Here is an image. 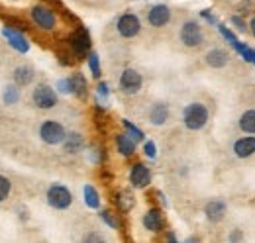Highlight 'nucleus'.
I'll return each mask as SVG.
<instances>
[{"label":"nucleus","instance_id":"nucleus-19","mask_svg":"<svg viewBox=\"0 0 255 243\" xmlns=\"http://www.w3.org/2000/svg\"><path fill=\"white\" fill-rule=\"evenodd\" d=\"M206 63L210 67H214V69H222V67L228 65V53L224 49H210L206 53Z\"/></svg>","mask_w":255,"mask_h":243},{"label":"nucleus","instance_id":"nucleus-2","mask_svg":"<svg viewBox=\"0 0 255 243\" xmlns=\"http://www.w3.org/2000/svg\"><path fill=\"white\" fill-rule=\"evenodd\" d=\"M39 137H41V141L47 143V145H57V143H63L65 141L67 131H65V127L59 122L47 120V122H43L41 127H39Z\"/></svg>","mask_w":255,"mask_h":243},{"label":"nucleus","instance_id":"nucleus-28","mask_svg":"<svg viewBox=\"0 0 255 243\" xmlns=\"http://www.w3.org/2000/svg\"><path fill=\"white\" fill-rule=\"evenodd\" d=\"M89 69H91L95 79L100 77V63H98V55H96L95 51H89Z\"/></svg>","mask_w":255,"mask_h":243},{"label":"nucleus","instance_id":"nucleus-4","mask_svg":"<svg viewBox=\"0 0 255 243\" xmlns=\"http://www.w3.org/2000/svg\"><path fill=\"white\" fill-rule=\"evenodd\" d=\"M32 98L33 104L37 108H43V110H49V108H53L57 104V94L47 85H37L32 92Z\"/></svg>","mask_w":255,"mask_h":243},{"label":"nucleus","instance_id":"nucleus-3","mask_svg":"<svg viewBox=\"0 0 255 243\" xmlns=\"http://www.w3.org/2000/svg\"><path fill=\"white\" fill-rule=\"evenodd\" d=\"M47 202H49V206H53L57 210H65V208L71 206L73 194L63 184H51L49 190H47Z\"/></svg>","mask_w":255,"mask_h":243},{"label":"nucleus","instance_id":"nucleus-5","mask_svg":"<svg viewBox=\"0 0 255 243\" xmlns=\"http://www.w3.org/2000/svg\"><path fill=\"white\" fill-rule=\"evenodd\" d=\"M32 20L35 22L37 28H41V30H45V31H51L55 28V24H57L55 14H53L49 8H45V6H33Z\"/></svg>","mask_w":255,"mask_h":243},{"label":"nucleus","instance_id":"nucleus-38","mask_svg":"<svg viewBox=\"0 0 255 243\" xmlns=\"http://www.w3.org/2000/svg\"><path fill=\"white\" fill-rule=\"evenodd\" d=\"M167 240H169V242H177V238H175L173 234H169V236H167Z\"/></svg>","mask_w":255,"mask_h":243},{"label":"nucleus","instance_id":"nucleus-8","mask_svg":"<svg viewBox=\"0 0 255 243\" xmlns=\"http://www.w3.org/2000/svg\"><path fill=\"white\" fill-rule=\"evenodd\" d=\"M141 85H143V79L135 69H126L120 77V89L126 94H135L141 89Z\"/></svg>","mask_w":255,"mask_h":243},{"label":"nucleus","instance_id":"nucleus-36","mask_svg":"<svg viewBox=\"0 0 255 243\" xmlns=\"http://www.w3.org/2000/svg\"><path fill=\"white\" fill-rule=\"evenodd\" d=\"M202 18H206L210 24H218V20H216V18H214V16H212L208 10H204V12H202Z\"/></svg>","mask_w":255,"mask_h":243},{"label":"nucleus","instance_id":"nucleus-34","mask_svg":"<svg viewBox=\"0 0 255 243\" xmlns=\"http://www.w3.org/2000/svg\"><path fill=\"white\" fill-rule=\"evenodd\" d=\"M96 94H98V98H106L108 96V85L106 83H100L96 87Z\"/></svg>","mask_w":255,"mask_h":243},{"label":"nucleus","instance_id":"nucleus-37","mask_svg":"<svg viewBox=\"0 0 255 243\" xmlns=\"http://www.w3.org/2000/svg\"><path fill=\"white\" fill-rule=\"evenodd\" d=\"M104 238L102 236H96V234H89V236H85V242H102Z\"/></svg>","mask_w":255,"mask_h":243},{"label":"nucleus","instance_id":"nucleus-11","mask_svg":"<svg viewBox=\"0 0 255 243\" xmlns=\"http://www.w3.org/2000/svg\"><path fill=\"white\" fill-rule=\"evenodd\" d=\"M147 20H149V24H151L153 28H163V26H167L169 20H171V10H169L165 4H157V6H153V8L149 10Z\"/></svg>","mask_w":255,"mask_h":243},{"label":"nucleus","instance_id":"nucleus-16","mask_svg":"<svg viewBox=\"0 0 255 243\" xmlns=\"http://www.w3.org/2000/svg\"><path fill=\"white\" fill-rule=\"evenodd\" d=\"M167 118H169V106L165 102H157V104L151 106V110H149V122L153 125H163L167 122Z\"/></svg>","mask_w":255,"mask_h":243},{"label":"nucleus","instance_id":"nucleus-31","mask_svg":"<svg viewBox=\"0 0 255 243\" xmlns=\"http://www.w3.org/2000/svg\"><path fill=\"white\" fill-rule=\"evenodd\" d=\"M100 218H102V222H104V224H108L110 228H118V220L114 218V214L112 212L102 210V212H100Z\"/></svg>","mask_w":255,"mask_h":243},{"label":"nucleus","instance_id":"nucleus-24","mask_svg":"<svg viewBox=\"0 0 255 243\" xmlns=\"http://www.w3.org/2000/svg\"><path fill=\"white\" fill-rule=\"evenodd\" d=\"M116 204H118V208H120L122 212H129V210L133 208V196H131L128 190H120V192L116 194Z\"/></svg>","mask_w":255,"mask_h":243},{"label":"nucleus","instance_id":"nucleus-6","mask_svg":"<svg viewBox=\"0 0 255 243\" xmlns=\"http://www.w3.org/2000/svg\"><path fill=\"white\" fill-rule=\"evenodd\" d=\"M116 28L122 37H135L141 30V22L135 14H124V16H120Z\"/></svg>","mask_w":255,"mask_h":243},{"label":"nucleus","instance_id":"nucleus-22","mask_svg":"<svg viewBox=\"0 0 255 243\" xmlns=\"http://www.w3.org/2000/svg\"><path fill=\"white\" fill-rule=\"evenodd\" d=\"M83 196H85V204L89 206V208H98L100 206V196H98V192H96L95 186H91V184H85V188H83Z\"/></svg>","mask_w":255,"mask_h":243},{"label":"nucleus","instance_id":"nucleus-26","mask_svg":"<svg viewBox=\"0 0 255 243\" xmlns=\"http://www.w3.org/2000/svg\"><path fill=\"white\" fill-rule=\"evenodd\" d=\"M18 100H20V89L14 87V85H8L4 89V102L6 104H16Z\"/></svg>","mask_w":255,"mask_h":243},{"label":"nucleus","instance_id":"nucleus-18","mask_svg":"<svg viewBox=\"0 0 255 243\" xmlns=\"http://www.w3.org/2000/svg\"><path fill=\"white\" fill-rule=\"evenodd\" d=\"M116 147L124 157H131L135 153V141L128 133H118L116 135Z\"/></svg>","mask_w":255,"mask_h":243},{"label":"nucleus","instance_id":"nucleus-10","mask_svg":"<svg viewBox=\"0 0 255 243\" xmlns=\"http://www.w3.org/2000/svg\"><path fill=\"white\" fill-rule=\"evenodd\" d=\"M2 35L8 39V43H10L16 51H20V53H28V51H30V43H28V39L22 35V31L12 30V28H4V30H2Z\"/></svg>","mask_w":255,"mask_h":243},{"label":"nucleus","instance_id":"nucleus-32","mask_svg":"<svg viewBox=\"0 0 255 243\" xmlns=\"http://www.w3.org/2000/svg\"><path fill=\"white\" fill-rule=\"evenodd\" d=\"M57 89L63 92V94H71V92H73L71 79H61V81H57Z\"/></svg>","mask_w":255,"mask_h":243},{"label":"nucleus","instance_id":"nucleus-27","mask_svg":"<svg viewBox=\"0 0 255 243\" xmlns=\"http://www.w3.org/2000/svg\"><path fill=\"white\" fill-rule=\"evenodd\" d=\"M234 49H236V51L242 55V59H244V61H250V63H254V65H255V51H254V49H250L248 45H244V43H240V41L234 45Z\"/></svg>","mask_w":255,"mask_h":243},{"label":"nucleus","instance_id":"nucleus-9","mask_svg":"<svg viewBox=\"0 0 255 243\" xmlns=\"http://www.w3.org/2000/svg\"><path fill=\"white\" fill-rule=\"evenodd\" d=\"M129 182L135 188H145L151 182V171H149V167H145L143 163H135L131 167V171H129Z\"/></svg>","mask_w":255,"mask_h":243},{"label":"nucleus","instance_id":"nucleus-33","mask_svg":"<svg viewBox=\"0 0 255 243\" xmlns=\"http://www.w3.org/2000/svg\"><path fill=\"white\" fill-rule=\"evenodd\" d=\"M143 153H145L149 159H155V157H157V147H155V143H153V141H145Z\"/></svg>","mask_w":255,"mask_h":243},{"label":"nucleus","instance_id":"nucleus-30","mask_svg":"<svg viewBox=\"0 0 255 243\" xmlns=\"http://www.w3.org/2000/svg\"><path fill=\"white\" fill-rule=\"evenodd\" d=\"M218 30H220V33L224 35V39H226V41H228V43H230L232 47H234V45L238 43V37H236V35H234L232 31L228 30L226 26H222V24H218Z\"/></svg>","mask_w":255,"mask_h":243},{"label":"nucleus","instance_id":"nucleus-1","mask_svg":"<svg viewBox=\"0 0 255 243\" xmlns=\"http://www.w3.org/2000/svg\"><path fill=\"white\" fill-rule=\"evenodd\" d=\"M183 122L191 131H198L206 125L208 122V110L204 104L200 102H191L185 110H183Z\"/></svg>","mask_w":255,"mask_h":243},{"label":"nucleus","instance_id":"nucleus-23","mask_svg":"<svg viewBox=\"0 0 255 243\" xmlns=\"http://www.w3.org/2000/svg\"><path fill=\"white\" fill-rule=\"evenodd\" d=\"M71 85H73V94H77L79 98H85L87 96V81L81 73H75L71 77Z\"/></svg>","mask_w":255,"mask_h":243},{"label":"nucleus","instance_id":"nucleus-13","mask_svg":"<svg viewBox=\"0 0 255 243\" xmlns=\"http://www.w3.org/2000/svg\"><path fill=\"white\" fill-rule=\"evenodd\" d=\"M143 226L149 232H161L163 230V214L157 208H151L149 212H145L143 216Z\"/></svg>","mask_w":255,"mask_h":243},{"label":"nucleus","instance_id":"nucleus-25","mask_svg":"<svg viewBox=\"0 0 255 243\" xmlns=\"http://www.w3.org/2000/svg\"><path fill=\"white\" fill-rule=\"evenodd\" d=\"M122 123H124V127H126L128 135H129V137H131L135 143H137V141H143V137H145V135H143V131H141L139 127H135V125H133L129 120H124Z\"/></svg>","mask_w":255,"mask_h":243},{"label":"nucleus","instance_id":"nucleus-17","mask_svg":"<svg viewBox=\"0 0 255 243\" xmlns=\"http://www.w3.org/2000/svg\"><path fill=\"white\" fill-rule=\"evenodd\" d=\"M33 69L30 65H22V67H16V71H14V81H16V85L18 87H28L30 83L33 81Z\"/></svg>","mask_w":255,"mask_h":243},{"label":"nucleus","instance_id":"nucleus-39","mask_svg":"<svg viewBox=\"0 0 255 243\" xmlns=\"http://www.w3.org/2000/svg\"><path fill=\"white\" fill-rule=\"evenodd\" d=\"M252 31H254V35H255V18L252 20Z\"/></svg>","mask_w":255,"mask_h":243},{"label":"nucleus","instance_id":"nucleus-20","mask_svg":"<svg viewBox=\"0 0 255 243\" xmlns=\"http://www.w3.org/2000/svg\"><path fill=\"white\" fill-rule=\"evenodd\" d=\"M65 151L69 153H77L83 149V145H85V141H83V137H81V133H67V137H65Z\"/></svg>","mask_w":255,"mask_h":243},{"label":"nucleus","instance_id":"nucleus-7","mask_svg":"<svg viewBox=\"0 0 255 243\" xmlns=\"http://www.w3.org/2000/svg\"><path fill=\"white\" fill-rule=\"evenodd\" d=\"M202 39H204V35H202V30H200V26H198L196 22H187V24H183V28H181V41H183L187 47H196V45H200Z\"/></svg>","mask_w":255,"mask_h":243},{"label":"nucleus","instance_id":"nucleus-14","mask_svg":"<svg viewBox=\"0 0 255 243\" xmlns=\"http://www.w3.org/2000/svg\"><path fill=\"white\" fill-rule=\"evenodd\" d=\"M204 214L210 222H220L224 216H226V204L222 200H210L206 206H204Z\"/></svg>","mask_w":255,"mask_h":243},{"label":"nucleus","instance_id":"nucleus-12","mask_svg":"<svg viewBox=\"0 0 255 243\" xmlns=\"http://www.w3.org/2000/svg\"><path fill=\"white\" fill-rule=\"evenodd\" d=\"M69 41H71V47H73V51L77 55H85L91 49V35H89L87 30H77L71 35Z\"/></svg>","mask_w":255,"mask_h":243},{"label":"nucleus","instance_id":"nucleus-21","mask_svg":"<svg viewBox=\"0 0 255 243\" xmlns=\"http://www.w3.org/2000/svg\"><path fill=\"white\" fill-rule=\"evenodd\" d=\"M240 129L246 133H255V110H246L240 116Z\"/></svg>","mask_w":255,"mask_h":243},{"label":"nucleus","instance_id":"nucleus-29","mask_svg":"<svg viewBox=\"0 0 255 243\" xmlns=\"http://www.w3.org/2000/svg\"><path fill=\"white\" fill-rule=\"evenodd\" d=\"M10 190H12V182H10V179H6L4 175H0V202L8 198Z\"/></svg>","mask_w":255,"mask_h":243},{"label":"nucleus","instance_id":"nucleus-15","mask_svg":"<svg viewBox=\"0 0 255 243\" xmlns=\"http://www.w3.org/2000/svg\"><path fill=\"white\" fill-rule=\"evenodd\" d=\"M234 153L242 159L246 157H252L255 153V137H242L234 143Z\"/></svg>","mask_w":255,"mask_h":243},{"label":"nucleus","instance_id":"nucleus-35","mask_svg":"<svg viewBox=\"0 0 255 243\" xmlns=\"http://www.w3.org/2000/svg\"><path fill=\"white\" fill-rule=\"evenodd\" d=\"M232 22L236 24V28H238L240 31H246V24H244V22H242L238 16H234V18H232Z\"/></svg>","mask_w":255,"mask_h":243}]
</instances>
